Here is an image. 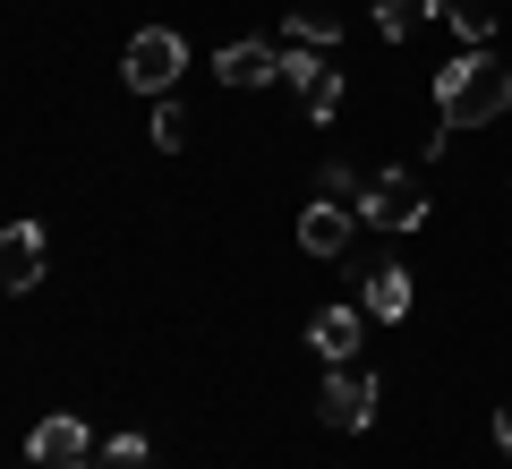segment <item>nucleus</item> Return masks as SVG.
Instances as JSON below:
<instances>
[{"label": "nucleus", "instance_id": "nucleus-1", "mask_svg": "<svg viewBox=\"0 0 512 469\" xmlns=\"http://www.w3.org/2000/svg\"><path fill=\"white\" fill-rule=\"evenodd\" d=\"M512 111V69L495 60V43H478V52L444 60L436 69V120L444 128H487Z\"/></svg>", "mask_w": 512, "mask_h": 469}, {"label": "nucleus", "instance_id": "nucleus-12", "mask_svg": "<svg viewBox=\"0 0 512 469\" xmlns=\"http://www.w3.org/2000/svg\"><path fill=\"white\" fill-rule=\"evenodd\" d=\"M427 18H444V0H376V35L384 43H410Z\"/></svg>", "mask_w": 512, "mask_h": 469}, {"label": "nucleus", "instance_id": "nucleus-14", "mask_svg": "<svg viewBox=\"0 0 512 469\" xmlns=\"http://www.w3.org/2000/svg\"><path fill=\"white\" fill-rule=\"evenodd\" d=\"M146 137H154V154H180V145H188V111L171 103V94H154V128H146Z\"/></svg>", "mask_w": 512, "mask_h": 469}, {"label": "nucleus", "instance_id": "nucleus-10", "mask_svg": "<svg viewBox=\"0 0 512 469\" xmlns=\"http://www.w3.org/2000/svg\"><path fill=\"white\" fill-rule=\"evenodd\" d=\"M350 214H359V205H308V214H299V248L308 256H342L350 248Z\"/></svg>", "mask_w": 512, "mask_h": 469}, {"label": "nucleus", "instance_id": "nucleus-18", "mask_svg": "<svg viewBox=\"0 0 512 469\" xmlns=\"http://www.w3.org/2000/svg\"><path fill=\"white\" fill-rule=\"evenodd\" d=\"M495 452H512V410H495Z\"/></svg>", "mask_w": 512, "mask_h": 469}, {"label": "nucleus", "instance_id": "nucleus-5", "mask_svg": "<svg viewBox=\"0 0 512 469\" xmlns=\"http://www.w3.org/2000/svg\"><path fill=\"white\" fill-rule=\"evenodd\" d=\"M282 86L308 103V120H333V111H342V77H333L325 52H308V43H291V52H282Z\"/></svg>", "mask_w": 512, "mask_h": 469}, {"label": "nucleus", "instance_id": "nucleus-6", "mask_svg": "<svg viewBox=\"0 0 512 469\" xmlns=\"http://www.w3.org/2000/svg\"><path fill=\"white\" fill-rule=\"evenodd\" d=\"M86 452H94V435H86V418H69V410L26 435V469H86Z\"/></svg>", "mask_w": 512, "mask_h": 469}, {"label": "nucleus", "instance_id": "nucleus-13", "mask_svg": "<svg viewBox=\"0 0 512 469\" xmlns=\"http://www.w3.org/2000/svg\"><path fill=\"white\" fill-rule=\"evenodd\" d=\"M444 18H453L461 52H478V43H495V0H444Z\"/></svg>", "mask_w": 512, "mask_h": 469}, {"label": "nucleus", "instance_id": "nucleus-2", "mask_svg": "<svg viewBox=\"0 0 512 469\" xmlns=\"http://www.w3.org/2000/svg\"><path fill=\"white\" fill-rule=\"evenodd\" d=\"M359 222H376V231H419L427 222V180L419 171H376L359 188Z\"/></svg>", "mask_w": 512, "mask_h": 469}, {"label": "nucleus", "instance_id": "nucleus-8", "mask_svg": "<svg viewBox=\"0 0 512 469\" xmlns=\"http://www.w3.org/2000/svg\"><path fill=\"white\" fill-rule=\"evenodd\" d=\"M214 77H222V86H239V94H248V86H274V77H282V52H274V43H222V60H214Z\"/></svg>", "mask_w": 512, "mask_h": 469}, {"label": "nucleus", "instance_id": "nucleus-4", "mask_svg": "<svg viewBox=\"0 0 512 469\" xmlns=\"http://www.w3.org/2000/svg\"><path fill=\"white\" fill-rule=\"evenodd\" d=\"M316 418L342 427V435H367L376 427V376H367V367H333L325 393H316Z\"/></svg>", "mask_w": 512, "mask_h": 469}, {"label": "nucleus", "instance_id": "nucleus-9", "mask_svg": "<svg viewBox=\"0 0 512 469\" xmlns=\"http://www.w3.org/2000/svg\"><path fill=\"white\" fill-rule=\"evenodd\" d=\"M308 342L325 350V367H350V359H359V342H367V316H359V307H325Z\"/></svg>", "mask_w": 512, "mask_h": 469}, {"label": "nucleus", "instance_id": "nucleus-16", "mask_svg": "<svg viewBox=\"0 0 512 469\" xmlns=\"http://www.w3.org/2000/svg\"><path fill=\"white\" fill-rule=\"evenodd\" d=\"M146 461H154V444H146V435H111V444L94 452V469H146Z\"/></svg>", "mask_w": 512, "mask_h": 469}, {"label": "nucleus", "instance_id": "nucleus-15", "mask_svg": "<svg viewBox=\"0 0 512 469\" xmlns=\"http://www.w3.org/2000/svg\"><path fill=\"white\" fill-rule=\"evenodd\" d=\"M333 35H342V18H333V9H291V43H308V52H325Z\"/></svg>", "mask_w": 512, "mask_h": 469}, {"label": "nucleus", "instance_id": "nucleus-7", "mask_svg": "<svg viewBox=\"0 0 512 469\" xmlns=\"http://www.w3.org/2000/svg\"><path fill=\"white\" fill-rule=\"evenodd\" d=\"M43 256H52L43 222H9V231H0V290H35L43 282Z\"/></svg>", "mask_w": 512, "mask_h": 469}, {"label": "nucleus", "instance_id": "nucleus-3", "mask_svg": "<svg viewBox=\"0 0 512 469\" xmlns=\"http://www.w3.org/2000/svg\"><path fill=\"white\" fill-rule=\"evenodd\" d=\"M180 69H188V43L171 35V26L128 35V52H120V77H128L137 94H171V86H180Z\"/></svg>", "mask_w": 512, "mask_h": 469}, {"label": "nucleus", "instance_id": "nucleus-17", "mask_svg": "<svg viewBox=\"0 0 512 469\" xmlns=\"http://www.w3.org/2000/svg\"><path fill=\"white\" fill-rule=\"evenodd\" d=\"M316 188H325L333 205H350V197H359L367 180H359V171H350V163H325V171H316Z\"/></svg>", "mask_w": 512, "mask_h": 469}, {"label": "nucleus", "instance_id": "nucleus-11", "mask_svg": "<svg viewBox=\"0 0 512 469\" xmlns=\"http://www.w3.org/2000/svg\"><path fill=\"white\" fill-rule=\"evenodd\" d=\"M367 316H376V325H402L410 316V265H376L367 273Z\"/></svg>", "mask_w": 512, "mask_h": 469}]
</instances>
